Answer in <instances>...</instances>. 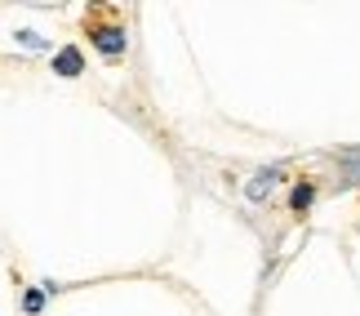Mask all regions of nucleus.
<instances>
[{
	"instance_id": "obj_4",
	"label": "nucleus",
	"mask_w": 360,
	"mask_h": 316,
	"mask_svg": "<svg viewBox=\"0 0 360 316\" xmlns=\"http://www.w3.org/2000/svg\"><path fill=\"white\" fill-rule=\"evenodd\" d=\"M311 196H316V191H311V183H298V187H294V196H289V205H294V210H307V205H311Z\"/></svg>"
},
{
	"instance_id": "obj_1",
	"label": "nucleus",
	"mask_w": 360,
	"mask_h": 316,
	"mask_svg": "<svg viewBox=\"0 0 360 316\" xmlns=\"http://www.w3.org/2000/svg\"><path fill=\"white\" fill-rule=\"evenodd\" d=\"M94 45H98L107 58H116V53H124V27H89Z\"/></svg>"
},
{
	"instance_id": "obj_3",
	"label": "nucleus",
	"mask_w": 360,
	"mask_h": 316,
	"mask_svg": "<svg viewBox=\"0 0 360 316\" xmlns=\"http://www.w3.org/2000/svg\"><path fill=\"white\" fill-rule=\"evenodd\" d=\"M276 178H281V170H262V174H254V178H249V187H245V196H249V201H262V196L271 191Z\"/></svg>"
},
{
	"instance_id": "obj_2",
	"label": "nucleus",
	"mask_w": 360,
	"mask_h": 316,
	"mask_svg": "<svg viewBox=\"0 0 360 316\" xmlns=\"http://www.w3.org/2000/svg\"><path fill=\"white\" fill-rule=\"evenodd\" d=\"M53 72H58V76H80V72H85V58H80V49L67 45L58 58H53Z\"/></svg>"
},
{
	"instance_id": "obj_6",
	"label": "nucleus",
	"mask_w": 360,
	"mask_h": 316,
	"mask_svg": "<svg viewBox=\"0 0 360 316\" xmlns=\"http://www.w3.org/2000/svg\"><path fill=\"white\" fill-rule=\"evenodd\" d=\"M18 40H22V45H27V49H45V40H40L36 32H18Z\"/></svg>"
},
{
	"instance_id": "obj_5",
	"label": "nucleus",
	"mask_w": 360,
	"mask_h": 316,
	"mask_svg": "<svg viewBox=\"0 0 360 316\" xmlns=\"http://www.w3.org/2000/svg\"><path fill=\"white\" fill-rule=\"evenodd\" d=\"M45 294H49V290H27V298H22V312H27V316H36L40 308H45Z\"/></svg>"
}]
</instances>
